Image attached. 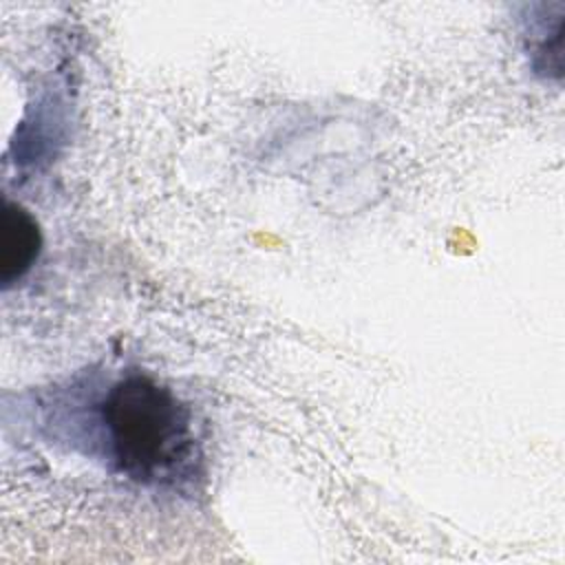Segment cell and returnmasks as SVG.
<instances>
[{
    "mask_svg": "<svg viewBox=\"0 0 565 565\" xmlns=\"http://www.w3.org/2000/svg\"><path fill=\"white\" fill-rule=\"evenodd\" d=\"M35 408L49 439L139 486L183 492L203 475L192 408L141 371H126L104 386L82 380L53 388Z\"/></svg>",
    "mask_w": 565,
    "mask_h": 565,
    "instance_id": "6da1fadb",
    "label": "cell"
},
{
    "mask_svg": "<svg viewBox=\"0 0 565 565\" xmlns=\"http://www.w3.org/2000/svg\"><path fill=\"white\" fill-rule=\"evenodd\" d=\"M42 247L38 221L18 203L4 201L0 280L4 287L20 280L35 263Z\"/></svg>",
    "mask_w": 565,
    "mask_h": 565,
    "instance_id": "7a4b0ae2",
    "label": "cell"
}]
</instances>
